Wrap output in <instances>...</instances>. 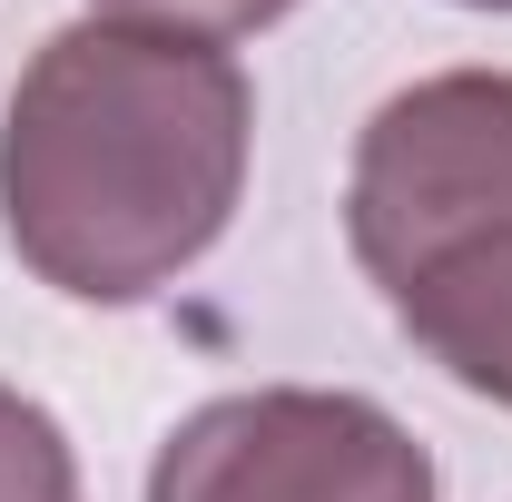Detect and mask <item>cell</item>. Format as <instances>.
<instances>
[{
	"mask_svg": "<svg viewBox=\"0 0 512 502\" xmlns=\"http://www.w3.org/2000/svg\"><path fill=\"white\" fill-rule=\"evenodd\" d=\"M247 69L138 20L50 30L0 119V227L40 286L138 306L227 237L247 188Z\"/></svg>",
	"mask_w": 512,
	"mask_h": 502,
	"instance_id": "cell-1",
	"label": "cell"
},
{
	"mask_svg": "<svg viewBox=\"0 0 512 502\" xmlns=\"http://www.w3.org/2000/svg\"><path fill=\"white\" fill-rule=\"evenodd\" d=\"M345 247L384 315L512 414V69L414 79L365 119Z\"/></svg>",
	"mask_w": 512,
	"mask_h": 502,
	"instance_id": "cell-2",
	"label": "cell"
},
{
	"mask_svg": "<svg viewBox=\"0 0 512 502\" xmlns=\"http://www.w3.org/2000/svg\"><path fill=\"white\" fill-rule=\"evenodd\" d=\"M148 502H434V453L365 394L256 384L158 443Z\"/></svg>",
	"mask_w": 512,
	"mask_h": 502,
	"instance_id": "cell-3",
	"label": "cell"
},
{
	"mask_svg": "<svg viewBox=\"0 0 512 502\" xmlns=\"http://www.w3.org/2000/svg\"><path fill=\"white\" fill-rule=\"evenodd\" d=\"M0 502H79V463L50 404H30L20 384H0Z\"/></svg>",
	"mask_w": 512,
	"mask_h": 502,
	"instance_id": "cell-4",
	"label": "cell"
},
{
	"mask_svg": "<svg viewBox=\"0 0 512 502\" xmlns=\"http://www.w3.org/2000/svg\"><path fill=\"white\" fill-rule=\"evenodd\" d=\"M109 20H138V30H178V40H247L266 20H286L296 0H99Z\"/></svg>",
	"mask_w": 512,
	"mask_h": 502,
	"instance_id": "cell-5",
	"label": "cell"
},
{
	"mask_svg": "<svg viewBox=\"0 0 512 502\" xmlns=\"http://www.w3.org/2000/svg\"><path fill=\"white\" fill-rule=\"evenodd\" d=\"M473 10H512V0H473Z\"/></svg>",
	"mask_w": 512,
	"mask_h": 502,
	"instance_id": "cell-6",
	"label": "cell"
}]
</instances>
